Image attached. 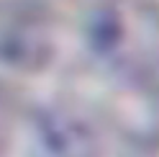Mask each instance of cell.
Segmentation results:
<instances>
[{
    "label": "cell",
    "mask_w": 159,
    "mask_h": 157,
    "mask_svg": "<svg viewBox=\"0 0 159 157\" xmlns=\"http://www.w3.org/2000/svg\"><path fill=\"white\" fill-rule=\"evenodd\" d=\"M116 126L103 108L75 95L26 103L16 155L21 157H113Z\"/></svg>",
    "instance_id": "cell-1"
},
{
    "label": "cell",
    "mask_w": 159,
    "mask_h": 157,
    "mask_svg": "<svg viewBox=\"0 0 159 157\" xmlns=\"http://www.w3.org/2000/svg\"><path fill=\"white\" fill-rule=\"evenodd\" d=\"M69 31L54 8L39 0L0 3V77H44L67 57Z\"/></svg>",
    "instance_id": "cell-2"
},
{
    "label": "cell",
    "mask_w": 159,
    "mask_h": 157,
    "mask_svg": "<svg viewBox=\"0 0 159 157\" xmlns=\"http://www.w3.org/2000/svg\"><path fill=\"white\" fill-rule=\"evenodd\" d=\"M26 103L18 85L0 77V157H11L16 155L18 136H21L23 126V113Z\"/></svg>",
    "instance_id": "cell-3"
},
{
    "label": "cell",
    "mask_w": 159,
    "mask_h": 157,
    "mask_svg": "<svg viewBox=\"0 0 159 157\" xmlns=\"http://www.w3.org/2000/svg\"><path fill=\"white\" fill-rule=\"evenodd\" d=\"M152 119H154V136H157V144H159V85H157V98H154Z\"/></svg>",
    "instance_id": "cell-4"
}]
</instances>
